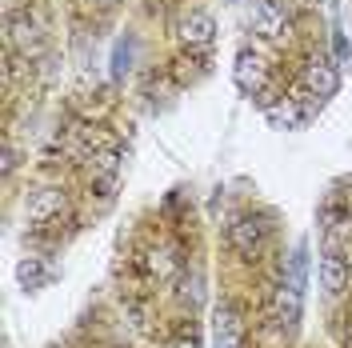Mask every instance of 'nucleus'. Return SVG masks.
I'll return each instance as SVG.
<instances>
[{
	"instance_id": "f257e3e1",
	"label": "nucleus",
	"mask_w": 352,
	"mask_h": 348,
	"mask_svg": "<svg viewBox=\"0 0 352 348\" xmlns=\"http://www.w3.org/2000/svg\"><path fill=\"white\" fill-rule=\"evenodd\" d=\"M248 24H252V32H256L261 41H280L285 28H288V8L280 0H252Z\"/></svg>"
},
{
	"instance_id": "f03ea898",
	"label": "nucleus",
	"mask_w": 352,
	"mask_h": 348,
	"mask_svg": "<svg viewBox=\"0 0 352 348\" xmlns=\"http://www.w3.org/2000/svg\"><path fill=\"white\" fill-rule=\"evenodd\" d=\"M8 48L21 52L24 61H36V56L44 52L41 24L32 21L28 12H12V17H8Z\"/></svg>"
},
{
	"instance_id": "7ed1b4c3",
	"label": "nucleus",
	"mask_w": 352,
	"mask_h": 348,
	"mask_svg": "<svg viewBox=\"0 0 352 348\" xmlns=\"http://www.w3.org/2000/svg\"><path fill=\"white\" fill-rule=\"evenodd\" d=\"M305 85L316 100H332V96L340 92V65L329 61V56H316V61L305 68Z\"/></svg>"
},
{
	"instance_id": "20e7f679",
	"label": "nucleus",
	"mask_w": 352,
	"mask_h": 348,
	"mask_svg": "<svg viewBox=\"0 0 352 348\" xmlns=\"http://www.w3.org/2000/svg\"><path fill=\"white\" fill-rule=\"evenodd\" d=\"M228 240H232V248L244 252V257H256L264 248V240H268V224L256 217H241L232 228H228Z\"/></svg>"
},
{
	"instance_id": "39448f33",
	"label": "nucleus",
	"mask_w": 352,
	"mask_h": 348,
	"mask_svg": "<svg viewBox=\"0 0 352 348\" xmlns=\"http://www.w3.org/2000/svg\"><path fill=\"white\" fill-rule=\"evenodd\" d=\"M180 41L188 44V48H208V44L217 41V17L204 12V8L188 12V17L180 21Z\"/></svg>"
},
{
	"instance_id": "423d86ee",
	"label": "nucleus",
	"mask_w": 352,
	"mask_h": 348,
	"mask_svg": "<svg viewBox=\"0 0 352 348\" xmlns=\"http://www.w3.org/2000/svg\"><path fill=\"white\" fill-rule=\"evenodd\" d=\"M236 85L244 88V92H252V96H261V85H264V61L256 56V52H248L244 48L241 56H236Z\"/></svg>"
},
{
	"instance_id": "0eeeda50",
	"label": "nucleus",
	"mask_w": 352,
	"mask_h": 348,
	"mask_svg": "<svg viewBox=\"0 0 352 348\" xmlns=\"http://www.w3.org/2000/svg\"><path fill=\"white\" fill-rule=\"evenodd\" d=\"M65 208V196L56 193V188H41V193L28 196V220L32 224H44L48 217H56Z\"/></svg>"
},
{
	"instance_id": "6e6552de",
	"label": "nucleus",
	"mask_w": 352,
	"mask_h": 348,
	"mask_svg": "<svg viewBox=\"0 0 352 348\" xmlns=\"http://www.w3.org/2000/svg\"><path fill=\"white\" fill-rule=\"evenodd\" d=\"M320 284H324V292H344L349 288V264L340 261L336 252H329L320 261Z\"/></svg>"
},
{
	"instance_id": "1a4fd4ad",
	"label": "nucleus",
	"mask_w": 352,
	"mask_h": 348,
	"mask_svg": "<svg viewBox=\"0 0 352 348\" xmlns=\"http://www.w3.org/2000/svg\"><path fill=\"white\" fill-rule=\"evenodd\" d=\"M276 320L280 325H296L300 320V288L296 284H288L285 292L276 296Z\"/></svg>"
},
{
	"instance_id": "9d476101",
	"label": "nucleus",
	"mask_w": 352,
	"mask_h": 348,
	"mask_svg": "<svg viewBox=\"0 0 352 348\" xmlns=\"http://www.w3.org/2000/svg\"><path fill=\"white\" fill-rule=\"evenodd\" d=\"M92 173L100 176L104 184H112V180L120 176V156H116V153H96V156H92Z\"/></svg>"
},
{
	"instance_id": "9b49d317",
	"label": "nucleus",
	"mask_w": 352,
	"mask_h": 348,
	"mask_svg": "<svg viewBox=\"0 0 352 348\" xmlns=\"http://www.w3.org/2000/svg\"><path fill=\"white\" fill-rule=\"evenodd\" d=\"M21 281L24 284H36V281H41V264H36V261H24L21 264Z\"/></svg>"
},
{
	"instance_id": "f8f14e48",
	"label": "nucleus",
	"mask_w": 352,
	"mask_h": 348,
	"mask_svg": "<svg viewBox=\"0 0 352 348\" xmlns=\"http://www.w3.org/2000/svg\"><path fill=\"white\" fill-rule=\"evenodd\" d=\"M12 168H16V149L8 144V149H4V176H12Z\"/></svg>"
}]
</instances>
